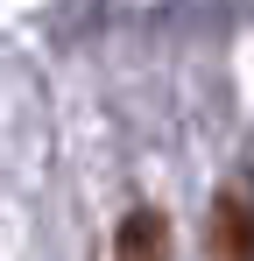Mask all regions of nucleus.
<instances>
[{
    "instance_id": "nucleus-1",
    "label": "nucleus",
    "mask_w": 254,
    "mask_h": 261,
    "mask_svg": "<svg viewBox=\"0 0 254 261\" xmlns=\"http://www.w3.org/2000/svg\"><path fill=\"white\" fill-rule=\"evenodd\" d=\"M219 247L226 261H254V184H233L219 198Z\"/></svg>"
},
{
    "instance_id": "nucleus-2",
    "label": "nucleus",
    "mask_w": 254,
    "mask_h": 261,
    "mask_svg": "<svg viewBox=\"0 0 254 261\" xmlns=\"http://www.w3.org/2000/svg\"><path fill=\"white\" fill-rule=\"evenodd\" d=\"M120 261H169V219L156 205L120 219Z\"/></svg>"
}]
</instances>
